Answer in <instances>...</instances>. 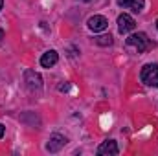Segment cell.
<instances>
[{
  "label": "cell",
  "instance_id": "obj_1",
  "mask_svg": "<svg viewBox=\"0 0 158 156\" xmlns=\"http://www.w3.org/2000/svg\"><path fill=\"white\" fill-rule=\"evenodd\" d=\"M125 46H127V50H131L134 53H143L149 48V39L143 31H138V33H132V35L127 37Z\"/></svg>",
  "mask_w": 158,
  "mask_h": 156
},
{
  "label": "cell",
  "instance_id": "obj_11",
  "mask_svg": "<svg viewBox=\"0 0 158 156\" xmlns=\"http://www.w3.org/2000/svg\"><path fill=\"white\" fill-rule=\"evenodd\" d=\"M59 90H61V92H66V90H70V84H61Z\"/></svg>",
  "mask_w": 158,
  "mask_h": 156
},
{
  "label": "cell",
  "instance_id": "obj_8",
  "mask_svg": "<svg viewBox=\"0 0 158 156\" xmlns=\"http://www.w3.org/2000/svg\"><path fill=\"white\" fill-rule=\"evenodd\" d=\"M116 2H118L119 7L131 9V11H134V13H140V11H143V7H145V0H116Z\"/></svg>",
  "mask_w": 158,
  "mask_h": 156
},
{
  "label": "cell",
  "instance_id": "obj_15",
  "mask_svg": "<svg viewBox=\"0 0 158 156\" xmlns=\"http://www.w3.org/2000/svg\"><path fill=\"white\" fill-rule=\"evenodd\" d=\"M156 30H158V20H156Z\"/></svg>",
  "mask_w": 158,
  "mask_h": 156
},
{
  "label": "cell",
  "instance_id": "obj_7",
  "mask_svg": "<svg viewBox=\"0 0 158 156\" xmlns=\"http://www.w3.org/2000/svg\"><path fill=\"white\" fill-rule=\"evenodd\" d=\"M118 153H119L118 143H116L114 140H107V142H103V143L98 147V154L99 156H116Z\"/></svg>",
  "mask_w": 158,
  "mask_h": 156
},
{
  "label": "cell",
  "instance_id": "obj_12",
  "mask_svg": "<svg viewBox=\"0 0 158 156\" xmlns=\"http://www.w3.org/2000/svg\"><path fill=\"white\" fill-rule=\"evenodd\" d=\"M4 132H6V129H4V125H2V123H0V138H2V136H4Z\"/></svg>",
  "mask_w": 158,
  "mask_h": 156
},
{
  "label": "cell",
  "instance_id": "obj_5",
  "mask_svg": "<svg viewBox=\"0 0 158 156\" xmlns=\"http://www.w3.org/2000/svg\"><path fill=\"white\" fill-rule=\"evenodd\" d=\"M66 143H68V140L63 134H52L50 140H48V143H46V151L48 153H59Z\"/></svg>",
  "mask_w": 158,
  "mask_h": 156
},
{
  "label": "cell",
  "instance_id": "obj_9",
  "mask_svg": "<svg viewBox=\"0 0 158 156\" xmlns=\"http://www.w3.org/2000/svg\"><path fill=\"white\" fill-rule=\"evenodd\" d=\"M57 61H59V53H57L55 50H48V51H44L42 57H40V66H42V68H52V66L57 64Z\"/></svg>",
  "mask_w": 158,
  "mask_h": 156
},
{
  "label": "cell",
  "instance_id": "obj_3",
  "mask_svg": "<svg viewBox=\"0 0 158 156\" xmlns=\"http://www.w3.org/2000/svg\"><path fill=\"white\" fill-rule=\"evenodd\" d=\"M24 83L30 92H40L42 90V77L35 70H26L24 72Z\"/></svg>",
  "mask_w": 158,
  "mask_h": 156
},
{
  "label": "cell",
  "instance_id": "obj_14",
  "mask_svg": "<svg viewBox=\"0 0 158 156\" xmlns=\"http://www.w3.org/2000/svg\"><path fill=\"white\" fill-rule=\"evenodd\" d=\"M2 7H4V0H0V9H2Z\"/></svg>",
  "mask_w": 158,
  "mask_h": 156
},
{
  "label": "cell",
  "instance_id": "obj_4",
  "mask_svg": "<svg viewBox=\"0 0 158 156\" xmlns=\"http://www.w3.org/2000/svg\"><path fill=\"white\" fill-rule=\"evenodd\" d=\"M86 26H88V30H90V31L99 33V31H105V30L109 28V20H107L103 15H94V17H90V18H88Z\"/></svg>",
  "mask_w": 158,
  "mask_h": 156
},
{
  "label": "cell",
  "instance_id": "obj_10",
  "mask_svg": "<svg viewBox=\"0 0 158 156\" xmlns=\"http://www.w3.org/2000/svg\"><path fill=\"white\" fill-rule=\"evenodd\" d=\"M94 42L98 44V46H110L114 40H112V35L110 33H105V35H99V37H96Z\"/></svg>",
  "mask_w": 158,
  "mask_h": 156
},
{
  "label": "cell",
  "instance_id": "obj_13",
  "mask_svg": "<svg viewBox=\"0 0 158 156\" xmlns=\"http://www.w3.org/2000/svg\"><path fill=\"white\" fill-rule=\"evenodd\" d=\"M2 37H4V30H0V42H2Z\"/></svg>",
  "mask_w": 158,
  "mask_h": 156
},
{
  "label": "cell",
  "instance_id": "obj_2",
  "mask_svg": "<svg viewBox=\"0 0 158 156\" xmlns=\"http://www.w3.org/2000/svg\"><path fill=\"white\" fill-rule=\"evenodd\" d=\"M140 79L143 84L158 88V64H145L140 72Z\"/></svg>",
  "mask_w": 158,
  "mask_h": 156
},
{
  "label": "cell",
  "instance_id": "obj_6",
  "mask_svg": "<svg viewBox=\"0 0 158 156\" xmlns=\"http://www.w3.org/2000/svg\"><path fill=\"white\" fill-rule=\"evenodd\" d=\"M134 28H136V22H134V18H132L131 15L121 13V15L118 17V30H119V33H131V31H134Z\"/></svg>",
  "mask_w": 158,
  "mask_h": 156
}]
</instances>
